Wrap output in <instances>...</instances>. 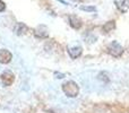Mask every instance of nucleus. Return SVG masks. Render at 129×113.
<instances>
[{"label":"nucleus","mask_w":129,"mask_h":113,"mask_svg":"<svg viewBox=\"0 0 129 113\" xmlns=\"http://www.w3.org/2000/svg\"><path fill=\"white\" fill-rule=\"evenodd\" d=\"M114 5L120 13H127L129 9V0H114Z\"/></svg>","instance_id":"nucleus-8"},{"label":"nucleus","mask_w":129,"mask_h":113,"mask_svg":"<svg viewBox=\"0 0 129 113\" xmlns=\"http://www.w3.org/2000/svg\"><path fill=\"white\" fill-rule=\"evenodd\" d=\"M5 9H6V4H5L2 0H0V13H1V11H4Z\"/></svg>","instance_id":"nucleus-12"},{"label":"nucleus","mask_w":129,"mask_h":113,"mask_svg":"<svg viewBox=\"0 0 129 113\" xmlns=\"http://www.w3.org/2000/svg\"><path fill=\"white\" fill-rule=\"evenodd\" d=\"M114 28H116V22H114V20H110V22L105 23V24L103 25L102 32L103 33H110V32H112Z\"/></svg>","instance_id":"nucleus-10"},{"label":"nucleus","mask_w":129,"mask_h":113,"mask_svg":"<svg viewBox=\"0 0 129 113\" xmlns=\"http://www.w3.org/2000/svg\"><path fill=\"white\" fill-rule=\"evenodd\" d=\"M34 36L36 39H40V40H43V39H47L49 36V29L45 25H39L35 29H34Z\"/></svg>","instance_id":"nucleus-3"},{"label":"nucleus","mask_w":129,"mask_h":113,"mask_svg":"<svg viewBox=\"0 0 129 113\" xmlns=\"http://www.w3.org/2000/svg\"><path fill=\"white\" fill-rule=\"evenodd\" d=\"M27 31H28V27H27L24 23H17V24L15 25V27H14V32L19 36L25 35V34L27 33Z\"/></svg>","instance_id":"nucleus-9"},{"label":"nucleus","mask_w":129,"mask_h":113,"mask_svg":"<svg viewBox=\"0 0 129 113\" xmlns=\"http://www.w3.org/2000/svg\"><path fill=\"white\" fill-rule=\"evenodd\" d=\"M13 59V54L6 49H0V63H9Z\"/></svg>","instance_id":"nucleus-7"},{"label":"nucleus","mask_w":129,"mask_h":113,"mask_svg":"<svg viewBox=\"0 0 129 113\" xmlns=\"http://www.w3.org/2000/svg\"><path fill=\"white\" fill-rule=\"evenodd\" d=\"M62 91L68 97H76L79 93V87L74 80H68L62 84Z\"/></svg>","instance_id":"nucleus-1"},{"label":"nucleus","mask_w":129,"mask_h":113,"mask_svg":"<svg viewBox=\"0 0 129 113\" xmlns=\"http://www.w3.org/2000/svg\"><path fill=\"white\" fill-rule=\"evenodd\" d=\"M108 53L113 58H120L123 54V47L118 41H113L108 45Z\"/></svg>","instance_id":"nucleus-2"},{"label":"nucleus","mask_w":129,"mask_h":113,"mask_svg":"<svg viewBox=\"0 0 129 113\" xmlns=\"http://www.w3.org/2000/svg\"><path fill=\"white\" fill-rule=\"evenodd\" d=\"M54 75H56V76H58V77H57V78H63V77H64V75H63V73H58V72H56V73H54Z\"/></svg>","instance_id":"nucleus-13"},{"label":"nucleus","mask_w":129,"mask_h":113,"mask_svg":"<svg viewBox=\"0 0 129 113\" xmlns=\"http://www.w3.org/2000/svg\"><path fill=\"white\" fill-rule=\"evenodd\" d=\"M68 20H69V25H70L74 29H79L80 27L83 26L82 19H80L78 16H76V15H70L69 16V18H68Z\"/></svg>","instance_id":"nucleus-6"},{"label":"nucleus","mask_w":129,"mask_h":113,"mask_svg":"<svg viewBox=\"0 0 129 113\" xmlns=\"http://www.w3.org/2000/svg\"><path fill=\"white\" fill-rule=\"evenodd\" d=\"M83 52V48L78 44H74L71 47H68V54L71 59H77L78 57H80Z\"/></svg>","instance_id":"nucleus-5"},{"label":"nucleus","mask_w":129,"mask_h":113,"mask_svg":"<svg viewBox=\"0 0 129 113\" xmlns=\"http://www.w3.org/2000/svg\"><path fill=\"white\" fill-rule=\"evenodd\" d=\"M0 78H1V82L5 86H10V85L14 83V80H15L14 73L9 70L4 71V72L1 73V76H0Z\"/></svg>","instance_id":"nucleus-4"},{"label":"nucleus","mask_w":129,"mask_h":113,"mask_svg":"<svg viewBox=\"0 0 129 113\" xmlns=\"http://www.w3.org/2000/svg\"><path fill=\"white\" fill-rule=\"evenodd\" d=\"M80 9L85 11H95L96 10L95 7H80Z\"/></svg>","instance_id":"nucleus-11"}]
</instances>
